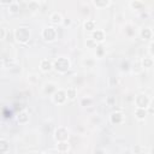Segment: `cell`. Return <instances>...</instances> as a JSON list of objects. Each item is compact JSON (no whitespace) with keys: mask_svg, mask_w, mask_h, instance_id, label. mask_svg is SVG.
Wrapping results in <instances>:
<instances>
[{"mask_svg":"<svg viewBox=\"0 0 154 154\" xmlns=\"http://www.w3.org/2000/svg\"><path fill=\"white\" fill-rule=\"evenodd\" d=\"M31 37V31L28 26H19L14 30V38L19 43H26Z\"/></svg>","mask_w":154,"mask_h":154,"instance_id":"1","label":"cell"},{"mask_svg":"<svg viewBox=\"0 0 154 154\" xmlns=\"http://www.w3.org/2000/svg\"><path fill=\"white\" fill-rule=\"evenodd\" d=\"M70 67H71V63H70V60H69L67 58H65V57H59V58L55 59L54 63H53V69H54L55 71H58L59 73H65V72H67V71L70 70Z\"/></svg>","mask_w":154,"mask_h":154,"instance_id":"2","label":"cell"},{"mask_svg":"<svg viewBox=\"0 0 154 154\" xmlns=\"http://www.w3.org/2000/svg\"><path fill=\"white\" fill-rule=\"evenodd\" d=\"M135 103H136V107H138V108H146L147 109L152 105V97H149L146 94H138L135 97Z\"/></svg>","mask_w":154,"mask_h":154,"instance_id":"3","label":"cell"},{"mask_svg":"<svg viewBox=\"0 0 154 154\" xmlns=\"http://www.w3.org/2000/svg\"><path fill=\"white\" fill-rule=\"evenodd\" d=\"M52 100L54 103L57 105H63L65 103V101L67 100V96H66V90L64 89H57L53 94H52Z\"/></svg>","mask_w":154,"mask_h":154,"instance_id":"4","label":"cell"},{"mask_svg":"<svg viewBox=\"0 0 154 154\" xmlns=\"http://www.w3.org/2000/svg\"><path fill=\"white\" fill-rule=\"evenodd\" d=\"M42 37L45 41L47 42H53L55 38H57V30L53 28V26H47L42 30Z\"/></svg>","mask_w":154,"mask_h":154,"instance_id":"5","label":"cell"},{"mask_svg":"<svg viewBox=\"0 0 154 154\" xmlns=\"http://www.w3.org/2000/svg\"><path fill=\"white\" fill-rule=\"evenodd\" d=\"M54 138L59 142V141H67L69 138V130L64 126H59L55 132H54Z\"/></svg>","mask_w":154,"mask_h":154,"instance_id":"6","label":"cell"},{"mask_svg":"<svg viewBox=\"0 0 154 154\" xmlns=\"http://www.w3.org/2000/svg\"><path fill=\"white\" fill-rule=\"evenodd\" d=\"M90 38H93L96 43H101V42H103V41H105L106 36H105V32H103L102 30L95 29L94 31H91V37H90Z\"/></svg>","mask_w":154,"mask_h":154,"instance_id":"7","label":"cell"},{"mask_svg":"<svg viewBox=\"0 0 154 154\" xmlns=\"http://www.w3.org/2000/svg\"><path fill=\"white\" fill-rule=\"evenodd\" d=\"M111 123L112 124H120L124 122V113L120 112V111H117V112H113L111 114V118H109Z\"/></svg>","mask_w":154,"mask_h":154,"instance_id":"8","label":"cell"},{"mask_svg":"<svg viewBox=\"0 0 154 154\" xmlns=\"http://www.w3.org/2000/svg\"><path fill=\"white\" fill-rule=\"evenodd\" d=\"M53 69V63L49 61L48 59H42L40 61V70L42 72H49Z\"/></svg>","mask_w":154,"mask_h":154,"instance_id":"9","label":"cell"},{"mask_svg":"<svg viewBox=\"0 0 154 154\" xmlns=\"http://www.w3.org/2000/svg\"><path fill=\"white\" fill-rule=\"evenodd\" d=\"M49 19H51V23L54 24V25H59V24H61V23L64 22L63 16H61L59 12H54V13H52L51 17H49Z\"/></svg>","mask_w":154,"mask_h":154,"instance_id":"10","label":"cell"},{"mask_svg":"<svg viewBox=\"0 0 154 154\" xmlns=\"http://www.w3.org/2000/svg\"><path fill=\"white\" fill-rule=\"evenodd\" d=\"M140 36L142 40H152V36H153L152 29L150 28H142L140 31Z\"/></svg>","mask_w":154,"mask_h":154,"instance_id":"11","label":"cell"},{"mask_svg":"<svg viewBox=\"0 0 154 154\" xmlns=\"http://www.w3.org/2000/svg\"><path fill=\"white\" fill-rule=\"evenodd\" d=\"M69 148H70V144H69L67 141H59L58 144H57V150L60 152V153H65V152H67Z\"/></svg>","mask_w":154,"mask_h":154,"instance_id":"12","label":"cell"},{"mask_svg":"<svg viewBox=\"0 0 154 154\" xmlns=\"http://www.w3.org/2000/svg\"><path fill=\"white\" fill-rule=\"evenodd\" d=\"M17 120H18V123H20V124H25V123H28V122H29L28 112H26V111H22V112H19V113H18V117H17Z\"/></svg>","mask_w":154,"mask_h":154,"instance_id":"13","label":"cell"},{"mask_svg":"<svg viewBox=\"0 0 154 154\" xmlns=\"http://www.w3.org/2000/svg\"><path fill=\"white\" fill-rule=\"evenodd\" d=\"M146 116H147V111H146V108H138V107H136L135 117H136L138 120H144Z\"/></svg>","mask_w":154,"mask_h":154,"instance_id":"14","label":"cell"},{"mask_svg":"<svg viewBox=\"0 0 154 154\" xmlns=\"http://www.w3.org/2000/svg\"><path fill=\"white\" fill-rule=\"evenodd\" d=\"M143 2L142 1H140V0H131V2H130V7L132 8V10H135V11H140V10H143Z\"/></svg>","mask_w":154,"mask_h":154,"instance_id":"15","label":"cell"},{"mask_svg":"<svg viewBox=\"0 0 154 154\" xmlns=\"http://www.w3.org/2000/svg\"><path fill=\"white\" fill-rule=\"evenodd\" d=\"M66 96H67V100H75L77 97V90H76V88H73V87L67 88L66 89Z\"/></svg>","mask_w":154,"mask_h":154,"instance_id":"16","label":"cell"},{"mask_svg":"<svg viewBox=\"0 0 154 154\" xmlns=\"http://www.w3.org/2000/svg\"><path fill=\"white\" fill-rule=\"evenodd\" d=\"M84 29L87 31H94L96 29V24L93 19H87V22L84 23Z\"/></svg>","mask_w":154,"mask_h":154,"instance_id":"17","label":"cell"},{"mask_svg":"<svg viewBox=\"0 0 154 154\" xmlns=\"http://www.w3.org/2000/svg\"><path fill=\"white\" fill-rule=\"evenodd\" d=\"M93 4L97 8H105L109 5V0H93Z\"/></svg>","mask_w":154,"mask_h":154,"instance_id":"18","label":"cell"},{"mask_svg":"<svg viewBox=\"0 0 154 154\" xmlns=\"http://www.w3.org/2000/svg\"><path fill=\"white\" fill-rule=\"evenodd\" d=\"M10 149V144L5 138H0V153H5Z\"/></svg>","mask_w":154,"mask_h":154,"instance_id":"19","label":"cell"},{"mask_svg":"<svg viewBox=\"0 0 154 154\" xmlns=\"http://www.w3.org/2000/svg\"><path fill=\"white\" fill-rule=\"evenodd\" d=\"M8 12L12 13V14L18 13V12H19V5H18L17 2H13V1H12V2L8 5Z\"/></svg>","mask_w":154,"mask_h":154,"instance_id":"20","label":"cell"},{"mask_svg":"<svg viewBox=\"0 0 154 154\" xmlns=\"http://www.w3.org/2000/svg\"><path fill=\"white\" fill-rule=\"evenodd\" d=\"M142 66L144 69H150L153 66V59L152 57H147V58H143L142 60Z\"/></svg>","mask_w":154,"mask_h":154,"instance_id":"21","label":"cell"},{"mask_svg":"<svg viewBox=\"0 0 154 154\" xmlns=\"http://www.w3.org/2000/svg\"><path fill=\"white\" fill-rule=\"evenodd\" d=\"M28 81H29L31 84H35V83H37V82H38V76H37V75H35V73H31V75H29V76H28Z\"/></svg>","mask_w":154,"mask_h":154,"instance_id":"22","label":"cell"},{"mask_svg":"<svg viewBox=\"0 0 154 154\" xmlns=\"http://www.w3.org/2000/svg\"><path fill=\"white\" fill-rule=\"evenodd\" d=\"M85 43H87V47H88V48H96V47H97V43H96L93 38H88Z\"/></svg>","mask_w":154,"mask_h":154,"instance_id":"23","label":"cell"},{"mask_svg":"<svg viewBox=\"0 0 154 154\" xmlns=\"http://www.w3.org/2000/svg\"><path fill=\"white\" fill-rule=\"evenodd\" d=\"M29 7H30L32 11H36V10H38V1H36V0H32V1L29 4Z\"/></svg>","mask_w":154,"mask_h":154,"instance_id":"24","label":"cell"},{"mask_svg":"<svg viewBox=\"0 0 154 154\" xmlns=\"http://www.w3.org/2000/svg\"><path fill=\"white\" fill-rule=\"evenodd\" d=\"M6 37V30L5 28H0V40H4Z\"/></svg>","mask_w":154,"mask_h":154,"instance_id":"25","label":"cell"},{"mask_svg":"<svg viewBox=\"0 0 154 154\" xmlns=\"http://www.w3.org/2000/svg\"><path fill=\"white\" fill-rule=\"evenodd\" d=\"M96 51L99 52V58H101L102 57V53H103V47L102 46H97L96 47Z\"/></svg>","mask_w":154,"mask_h":154,"instance_id":"26","label":"cell"},{"mask_svg":"<svg viewBox=\"0 0 154 154\" xmlns=\"http://www.w3.org/2000/svg\"><path fill=\"white\" fill-rule=\"evenodd\" d=\"M12 2V0H0V4H11Z\"/></svg>","mask_w":154,"mask_h":154,"instance_id":"27","label":"cell"},{"mask_svg":"<svg viewBox=\"0 0 154 154\" xmlns=\"http://www.w3.org/2000/svg\"><path fill=\"white\" fill-rule=\"evenodd\" d=\"M36 1H43V0H36Z\"/></svg>","mask_w":154,"mask_h":154,"instance_id":"28","label":"cell"}]
</instances>
